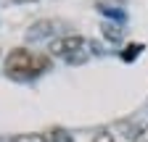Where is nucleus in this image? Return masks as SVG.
<instances>
[{"instance_id":"f257e3e1","label":"nucleus","mask_w":148,"mask_h":142,"mask_svg":"<svg viewBox=\"0 0 148 142\" xmlns=\"http://www.w3.org/2000/svg\"><path fill=\"white\" fill-rule=\"evenodd\" d=\"M48 68H50L48 55L24 50V47H13L8 53V58H5V71L13 79H29V76H37L42 71H48Z\"/></svg>"},{"instance_id":"f03ea898","label":"nucleus","mask_w":148,"mask_h":142,"mask_svg":"<svg viewBox=\"0 0 148 142\" xmlns=\"http://www.w3.org/2000/svg\"><path fill=\"white\" fill-rule=\"evenodd\" d=\"M87 47V40L79 34H69V37H58L50 42V55H74V53H82Z\"/></svg>"},{"instance_id":"7ed1b4c3","label":"nucleus","mask_w":148,"mask_h":142,"mask_svg":"<svg viewBox=\"0 0 148 142\" xmlns=\"http://www.w3.org/2000/svg\"><path fill=\"white\" fill-rule=\"evenodd\" d=\"M53 32V21H37L32 24V29L27 32V40H40V37H48Z\"/></svg>"},{"instance_id":"20e7f679","label":"nucleus","mask_w":148,"mask_h":142,"mask_svg":"<svg viewBox=\"0 0 148 142\" xmlns=\"http://www.w3.org/2000/svg\"><path fill=\"white\" fill-rule=\"evenodd\" d=\"M11 142H45L42 132H24V134H13Z\"/></svg>"},{"instance_id":"39448f33","label":"nucleus","mask_w":148,"mask_h":142,"mask_svg":"<svg viewBox=\"0 0 148 142\" xmlns=\"http://www.w3.org/2000/svg\"><path fill=\"white\" fill-rule=\"evenodd\" d=\"M103 37H106L108 42H119V40H122V29H119L116 24L108 21V24H103Z\"/></svg>"},{"instance_id":"423d86ee","label":"nucleus","mask_w":148,"mask_h":142,"mask_svg":"<svg viewBox=\"0 0 148 142\" xmlns=\"http://www.w3.org/2000/svg\"><path fill=\"white\" fill-rule=\"evenodd\" d=\"M92 142H114V134H111V132H95V134H92Z\"/></svg>"},{"instance_id":"0eeeda50","label":"nucleus","mask_w":148,"mask_h":142,"mask_svg":"<svg viewBox=\"0 0 148 142\" xmlns=\"http://www.w3.org/2000/svg\"><path fill=\"white\" fill-rule=\"evenodd\" d=\"M87 58V50H82V53H74V55H66V61L69 63H82Z\"/></svg>"},{"instance_id":"6e6552de","label":"nucleus","mask_w":148,"mask_h":142,"mask_svg":"<svg viewBox=\"0 0 148 142\" xmlns=\"http://www.w3.org/2000/svg\"><path fill=\"white\" fill-rule=\"evenodd\" d=\"M61 139V132H48L45 134V142H58Z\"/></svg>"},{"instance_id":"1a4fd4ad","label":"nucleus","mask_w":148,"mask_h":142,"mask_svg":"<svg viewBox=\"0 0 148 142\" xmlns=\"http://www.w3.org/2000/svg\"><path fill=\"white\" fill-rule=\"evenodd\" d=\"M13 3H34V0H13Z\"/></svg>"},{"instance_id":"9d476101","label":"nucleus","mask_w":148,"mask_h":142,"mask_svg":"<svg viewBox=\"0 0 148 142\" xmlns=\"http://www.w3.org/2000/svg\"><path fill=\"white\" fill-rule=\"evenodd\" d=\"M135 142H145V139H135Z\"/></svg>"},{"instance_id":"9b49d317","label":"nucleus","mask_w":148,"mask_h":142,"mask_svg":"<svg viewBox=\"0 0 148 142\" xmlns=\"http://www.w3.org/2000/svg\"><path fill=\"white\" fill-rule=\"evenodd\" d=\"M0 142H5V139H3V137H0Z\"/></svg>"}]
</instances>
